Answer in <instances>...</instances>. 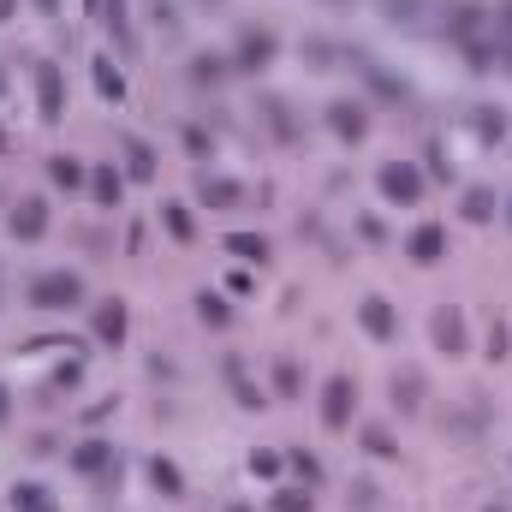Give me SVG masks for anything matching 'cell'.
Returning a JSON list of instances; mask_svg holds the SVG:
<instances>
[{
	"mask_svg": "<svg viewBox=\"0 0 512 512\" xmlns=\"http://www.w3.org/2000/svg\"><path fill=\"white\" fill-rule=\"evenodd\" d=\"M84 304H90V280L78 268H36L24 280V310H36V316H72Z\"/></svg>",
	"mask_w": 512,
	"mask_h": 512,
	"instance_id": "obj_1",
	"label": "cell"
},
{
	"mask_svg": "<svg viewBox=\"0 0 512 512\" xmlns=\"http://www.w3.org/2000/svg\"><path fill=\"white\" fill-rule=\"evenodd\" d=\"M340 66H346V72H358V84L370 90V102H387V108H411V102H417L411 78H405V72H393L382 54H370V48H358V42H340Z\"/></svg>",
	"mask_w": 512,
	"mask_h": 512,
	"instance_id": "obj_2",
	"label": "cell"
},
{
	"mask_svg": "<svg viewBox=\"0 0 512 512\" xmlns=\"http://www.w3.org/2000/svg\"><path fill=\"white\" fill-rule=\"evenodd\" d=\"M66 465H72L84 483H96L102 495H114V489H120V471H126V459H120V447H114L108 435H90V441H78V447L66 453Z\"/></svg>",
	"mask_w": 512,
	"mask_h": 512,
	"instance_id": "obj_3",
	"label": "cell"
},
{
	"mask_svg": "<svg viewBox=\"0 0 512 512\" xmlns=\"http://www.w3.org/2000/svg\"><path fill=\"white\" fill-rule=\"evenodd\" d=\"M429 18H435L429 30H435L441 42H453V48H471V42L489 36V6H483V0H441Z\"/></svg>",
	"mask_w": 512,
	"mask_h": 512,
	"instance_id": "obj_4",
	"label": "cell"
},
{
	"mask_svg": "<svg viewBox=\"0 0 512 512\" xmlns=\"http://www.w3.org/2000/svg\"><path fill=\"white\" fill-rule=\"evenodd\" d=\"M227 60H233V78H262V72L280 60V30H268V24H239Z\"/></svg>",
	"mask_w": 512,
	"mask_h": 512,
	"instance_id": "obj_5",
	"label": "cell"
},
{
	"mask_svg": "<svg viewBox=\"0 0 512 512\" xmlns=\"http://www.w3.org/2000/svg\"><path fill=\"white\" fill-rule=\"evenodd\" d=\"M376 197H382L387 209H417V203L429 197V179H423V167H417V161L393 155V161L376 167Z\"/></svg>",
	"mask_w": 512,
	"mask_h": 512,
	"instance_id": "obj_6",
	"label": "cell"
},
{
	"mask_svg": "<svg viewBox=\"0 0 512 512\" xmlns=\"http://www.w3.org/2000/svg\"><path fill=\"white\" fill-rule=\"evenodd\" d=\"M316 417H322V429H328V435H346V429H352V417H358V376L334 370L328 382L316 387Z\"/></svg>",
	"mask_w": 512,
	"mask_h": 512,
	"instance_id": "obj_7",
	"label": "cell"
},
{
	"mask_svg": "<svg viewBox=\"0 0 512 512\" xmlns=\"http://www.w3.org/2000/svg\"><path fill=\"white\" fill-rule=\"evenodd\" d=\"M251 203V185L233 179V173H215V167H197V209L209 215H239Z\"/></svg>",
	"mask_w": 512,
	"mask_h": 512,
	"instance_id": "obj_8",
	"label": "cell"
},
{
	"mask_svg": "<svg viewBox=\"0 0 512 512\" xmlns=\"http://www.w3.org/2000/svg\"><path fill=\"white\" fill-rule=\"evenodd\" d=\"M30 90H36V120L60 126L66 120V66L60 60H36L30 66Z\"/></svg>",
	"mask_w": 512,
	"mask_h": 512,
	"instance_id": "obj_9",
	"label": "cell"
},
{
	"mask_svg": "<svg viewBox=\"0 0 512 512\" xmlns=\"http://www.w3.org/2000/svg\"><path fill=\"white\" fill-rule=\"evenodd\" d=\"M322 126H328V137H340L346 149H358L376 120H370V102H364V96H334V102L322 108Z\"/></svg>",
	"mask_w": 512,
	"mask_h": 512,
	"instance_id": "obj_10",
	"label": "cell"
},
{
	"mask_svg": "<svg viewBox=\"0 0 512 512\" xmlns=\"http://www.w3.org/2000/svg\"><path fill=\"white\" fill-rule=\"evenodd\" d=\"M429 340H435V352H441L447 364H453V358H471V322H465V310H459V304H435Z\"/></svg>",
	"mask_w": 512,
	"mask_h": 512,
	"instance_id": "obj_11",
	"label": "cell"
},
{
	"mask_svg": "<svg viewBox=\"0 0 512 512\" xmlns=\"http://www.w3.org/2000/svg\"><path fill=\"white\" fill-rule=\"evenodd\" d=\"M256 126L268 131V137H274L280 149L304 143V120H298V108H292L286 96H274V90H268V96H256Z\"/></svg>",
	"mask_w": 512,
	"mask_h": 512,
	"instance_id": "obj_12",
	"label": "cell"
},
{
	"mask_svg": "<svg viewBox=\"0 0 512 512\" xmlns=\"http://www.w3.org/2000/svg\"><path fill=\"white\" fill-rule=\"evenodd\" d=\"M126 334H131V304L126 298H96L90 304V340L108 346V352H120Z\"/></svg>",
	"mask_w": 512,
	"mask_h": 512,
	"instance_id": "obj_13",
	"label": "cell"
},
{
	"mask_svg": "<svg viewBox=\"0 0 512 512\" xmlns=\"http://www.w3.org/2000/svg\"><path fill=\"white\" fill-rule=\"evenodd\" d=\"M48 227H54V209H48V197H18L12 203V215H6V233L18 239V245H42L48 239Z\"/></svg>",
	"mask_w": 512,
	"mask_h": 512,
	"instance_id": "obj_14",
	"label": "cell"
},
{
	"mask_svg": "<svg viewBox=\"0 0 512 512\" xmlns=\"http://www.w3.org/2000/svg\"><path fill=\"white\" fill-rule=\"evenodd\" d=\"M358 328H364L376 346H393V340H399V304H393L387 292H364V298H358Z\"/></svg>",
	"mask_w": 512,
	"mask_h": 512,
	"instance_id": "obj_15",
	"label": "cell"
},
{
	"mask_svg": "<svg viewBox=\"0 0 512 512\" xmlns=\"http://www.w3.org/2000/svg\"><path fill=\"white\" fill-rule=\"evenodd\" d=\"M96 24L108 30V42H114L120 66H131V60L143 54V42H137V24H131V0H102V18H96Z\"/></svg>",
	"mask_w": 512,
	"mask_h": 512,
	"instance_id": "obj_16",
	"label": "cell"
},
{
	"mask_svg": "<svg viewBox=\"0 0 512 512\" xmlns=\"http://www.w3.org/2000/svg\"><path fill=\"white\" fill-rule=\"evenodd\" d=\"M120 173H126L131 185H155V173H161V149H155L149 137H137V131H120Z\"/></svg>",
	"mask_w": 512,
	"mask_h": 512,
	"instance_id": "obj_17",
	"label": "cell"
},
{
	"mask_svg": "<svg viewBox=\"0 0 512 512\" xmlns=\"http://www.w3.org/2000/svg\"><path fill=\"white\" fill-rule=\"evenodd\" d=\"M405 262H411V268L447 262V227H441V221H417V227L405 233Z\"/></svg>",
	"mask_w": 512,
	"mask_h": 512,
	"instance_id": "obj_18",
	"label": "cell"
},
{
	"mask_svg": "<svg viewBox=\"0 0 512 512\" xmlns=\"http://www.w3.org/2000/svg\"><path fill=\"white\" fill-rule=\"evenodd\" d=\"M387 399H393V411H399V417H417V411H423V399H429V376H423L417 364H399V370L387 376Z\"/></svg>",
	"mask_w": 512,
	"mask_h": 512,
	"instance_id": "obj_19",
	"label": "cell"
},
{
	"mask_svg": "<svg viewBox=\"0 0 512 512\" xmlns=\"http://www.w3.org/2000/svg\"><path fill=\"white\" fill-rule=\"evenodd\" d=\"M221 382H227V393H233V405H239V411H262V405H268V393L256 387L251 364H245L239 352H227V358H221Z\"/></svg>",
	"mask_w": 512,
	"mask_h": 512,
	"instance_id": "obj_20",
	"label": "cell"
},
{
	"mask_svg": "<svg viewBox=\"0 0 512 512\" xmlns=\"http://www.w3.org/2000/svg\"><path fill=\"white\" fill-rule=\"evenodd\" d=\"M185 84H191V90H227V84H233V60L215 54V48H197V54L185 60Z\"/></svg>",
	"mask_w": 512,
	"mask_h": 512,
	"instance_id": "obj_21",
	"label": "cell"
},
{
	"mask_svg": "<svg viewBox=\"0 0 512 512\" xmlns=\"http://www.w3.org/2000/svg\"><path fill=\"white\" fill-rule=\"evenodd\" d=\"M126 173H120V161H90V185H84V191H90V203H96V209H108V215H114V209H120V203H126Z\"/></svg>",
	"mask_w": 512,
	"mask_h": 512,
	"instance_id": "obj_22",
	"label": "cell"
},
{
	"mask_svg": "<svg viewBox=\"0 0 512 512\" xmlns=\"http://www.w3.org/2000/svg\"><path fill=\"white\" fill-rule=\"evenodd\" d=\"M376 12H382L387 30H399V36H429V0H376Z\"/></svg>",
	"mask_w": 512,
	"mask_h": 512,
	"instance_id": "obj_23",
	"label": "cell"
},
{
	"mask_svg": "<svg viewBox=\"0 0 512 512\" xmlns=\"http://www.w3.org/2000/svg\"><path fill=\"white\" fill-rule=\"evenodd\" d=\"M84 376H90V364H84V352H66V358H60V364L48 370V382H42V393H36V399H42V405H54L60 393L72 399V393L84 387Z\"/></svg>",
	"mask_w": 512,
	"mask_h": 512,
	"instance_id": "obj_24",
	"label": "cell"
},
{
	"mask_svg": "<svg viewBox=\"0 0 512 512\" xmlns=\"http://www.w3.org/2000/svg\"><path fill=\"white\" fill-rule=\"evenodd\" d=\"M90 84H96V96H102L108 108H126V66L114 60V48L90 60Z\"/></svg>",
	"mask_w": 512,
	"mask_h": 512,
	"instance_id": "obj_25",
	"label": "cell"
},
{
	"mask_svg": "<svg viewBox=\"0 0 512 512\" xmlns=\"http://www.w3.org/2000/svg\"><path fill=\"white\" fill-rule=\"evenodd\" d=\"M465 126H471V137L483 143V149H495V143H507V108H495V102H477V108H465Z\"/></svg>",
	"mask_w": 512,
	"mask_h": 512,
	"instance_id": "obj_26",
	"label": "cell"
},
{
	"mask_svg": "<svg viewBox=\"0 0 512 512\" xmlns=\"http://www.w3.org/2000/svg\"><path fill=\"white\" fill-rule=\"evenodd\" d=\"M495 215H501L495 185H465V191H459V221H465V227H495Z\"/></svg>",
	"mask_w": 512,
	"mask_h": 512,
	"instance_id": "obj_27",
	"label": "cell"
},
{
	"mask_svg": "<svg viewBox=\"0 0 512 512\" xmlns=\"http://www.w3.org/2000/svg\"><path fill=\"white\" fill-rule=\"evenodd\" d=\"M143 477H149V489H155L161 501H185V471H179L167 453H149V459H143Z\"/></svg>",
	"mask_w": 512,
	"mask_h": 512,
	"instance_id": "obj_28",
	"label": "cell"
},
{
	"mask_svg": "<svg viewBox=\"0 0 512 512\" xmlns=\"http://www.w3.org/2000/svg\"><path fill=\"white\" fill-rule=\"evenodd\" d=\"M268 393H274V399H286V405H298V399H304V364H298L292 352H280V358L268 364Z\"/></svg>",
	"mask_w": 512,
	"mask_h": 512,
	"instance_id": "obj_29",
	"label": "cell"
},
{
	"mask_svg": "<svg viewBox=\"0 0 512 512\" xmlns=\"http://www.w3.org/2000/svg\"><path fill=\"white\" fill-rule=\"evenodd\" d=\"M221 251L239 256L245 268H262V262H274V239L268 233H221Z\"/></svg>",
	"mask_w": 512,
	"mask_h": 512,
	"instance_id": "obj_30",
	"label": "cell"
},
{
	"mask_svg": "<svg viewBox=\"0 0 512 512\" xmlns=\"http://www.w3.org/2000/svg\"><path fill=\"white\" fill-rule=\"evenodd\" d=\"M48 185H54V191H66V197H72V191H84V185H90V161H78V155H66V149H60V155H48Z\"/></svg>",
	"mask_w": 512,
	"mask_h": 512,
	"instance_id": "obj_31",
	"label": "cell"
},
{
	"mask_svg": "<svg viewBox=\"0 0 512 512\" xmlns=\"http://www.w3.org/2000/svg\"><path fill=\"white\" fill-rule=\"evenodd\" d=\"M191 310H197V322H203L209 334H227V328H233V304H227V292H215V286H203V292L191 298Z\"/></svg>",
	"mask_w": 512,
	"mask_h": 512,
	"instance_id": "obj_32",
	"label": "cell"
},
{
	"mask_svg": "<svg viewBox=\"0 0 512 512\" xmlns=\"http://www.w3.org/2000/svg\"><path fill=\"white\" fill-rule=\"evenodd\" d=\"M286 453V471H292V483H304L310 495H322V483H328V465L310 453V447H280Z\"/></svg>",
	"mask_w": 512,
	"mask_h": 512,
	"instance_id": "obj_33",
	"label": "cell"
},
{
	"mask_svg": "<svg viewBox=\"0 0 512 512\" xmlns=\"http://www.w3.org/2000/svg\"><path fill=\"white\" fill-rule=\"evenodd\" d=\"M161 233H167L173 245H197V215H191V203L167 197V203H161Z\"/></svg>",
	"mask_w": 512,
	"mask_h": 512,
	"instance_id": "obj_34",
	"label": "cell"
},
{
	"mask_svg": "<svg viewBox=\"0 0 512 512\" xmlns=\"http://www.w3.org/2000/svg\"><path fill=\"white\" fill-rule=\"evenodd\" d=\"M6 512H60V501H54V489H48V483L24 477V483H12V501H6Z\"/></svg>",
	"mask_w": 512,
	"mask_h": 512,
	"instance_id": "obj_35",
	"label": "cell"
},
{
	"mask_svg": "<svg viewBox=\"0 0 512 512\" xmlns=\"http://www.w3.org/2000/svg\"><path fill=\"white\" fill-rule=\"evenodd\" d=\"M298 60H304V72H340V42L334 36H304Z\"/></svg>",
	"mask_w": 512,
	"mask_h": 512,
	"instance_id": "obj_36",
	"label": "cell"
},
{
	"mask_svg": "<svg viewBox=\"0 0 512 512\" xmlns=\"http://www.w3.org/2000/svg\"><path fill=\"white\" fill-rule=\"evenodd\" d=\"M417 167H423V179H429V185H453V179H459V167H453V155H447V143H441V137H429V149H423V161H417Z\"/></svg>",
	"mask_w": 512,
	"mask_h": 512,
	"instance_id": "obj_37",
	"label": "cell"
},
{
	"mask_svg": "<svg viewBox=\"0 0 512 512\" xmlns=\"http://www.w3.org/2000/svg\"><path fill=\"white\" fill-rule=\"evenodd\" d=\"M358 447H364L370 459H382V465L399 459V435H393L387 423H364V429H358Z\"/></svg>",
	"mask_w": 512,
	"mask_h": 512,
	"instance_id": "obj_38",
	"label": "cell"
},
{
	"mask_svg": "<svg viewBox=\"0 0 512 512\" xmlns=\"http://www.w3.org/2000/svg\"><path fill=\"white\" fill-rule=\"evenodd\" d=\"M268 512H316V495L304 483H274L268 489Z\"/></svg>",
	"mask_w": 512,
	"mask_h": 512,
	"instance_id": "obj_39",
	"label": "cell"
},
{
	"mask_svg": "<svg viewBox=\"0 0 512 512\" xmlns=\"http://www.w3.org/2000/svg\"><path fill=\"white\" fill-rule=\"evenodd\" d=\"M245 471H251V477H262V483H280V471H286V453H280V447H251Z\"/></svg>",
	"mask_w": 512,
	"mask_h": 512,
	"instance_id": "obj_40",
	"label": "cell"
},
{
	"mask_svg": "<svg viewBox=\"0 0 512 512\" xmlns=\"http://www.w3.org/2000/svg\"><path fill=\"white\" fill-rule=\"evenodd\" d=\"M483 358H489V364H507V358H512V328L501 322V316H495V322H489V334H483Z\"/></svg>",
	"mask_w": 512,
	"mask_h": 512,
	"instance_id": "obj_41",
	"label": "cell"
},
{
	"mask_svg": "<svg viewBox=\"0 0 512 512\" xmlns=\"http://www.w3.org/2000/svg\"><path fill=\"white\" fill-rule=\"evenodd\" d=\"M179 137H185V155H191V161H209V155H215V131H209V126H197V120H191Z\"/></svg>",
	"mask_w": 512,
	"mask_h": 512,
	"instance_id": "obj_42",
	"label": "cell"
},
{
	"mask_svg": "<svg viewBox=\"0 0 512 512\" xmlns=\"http://www.w3.org/2000/svg\"><path fill=\"white\" fill-rule=\"evenodd\" d=\"M149 18H155V30H161V36H179V30H185L179 0H149Z\"/></svg>",
	"mask_w": 512,
	"mask_h": 512,
	"instance_id": "obj_43",
	"label": "cell"
},
{
	"mask_svg": "<svg viewBox=\"0 0 512 512\" xmlns=\"http://www.w3.org/2000/svg\"><path fill=\"white\" fill-rule=\"evenodd\" d=\"M352 233H358L364 245H387V221H382V215H370V209H358V215H352Z\"/></svg>",
	"mask_w": 512,
	"mask_h": 512,
	"instance_id": "obj_44",
	"label": "cell"
},
{
	"mask_svg": "<svg viewBox=\"0 0 512 512\" xmlns=\"http://www.w3.org/2000/svg\"><path fill=\"white\" fill-rule=\"evenodd\" d=\"M346 501H352V507H358V512H376V507H382V489H376L370 477H358V483L346 489Z\"/></svg>",
	"mask_w": 512,
	"mask_h": 512,
	"instance_id": "obj_45",
	"label": "cell"
},
{
	"mask_svg": "<svg viewBox=\"0 0 512 512\" xmlns=\"http://www.w3.org/2000/svg\"><path fill=\"white\" fill-rule=\"evenodd\" d=\"M227 292H233V298H251V292H256V274H251V268H233V274H227Z\"/></svg>",
	"mask_w": 512,
	"mask_h": 512,
	"instance_id": "obj_46",
	"label": "cell"
},
{
	"mask_svg": "<svg viewBox=\"0 0 512 512\" xmlns=\"http://www.w3.org/2000/svg\"><path fill=\"white\" fill-rule=\"evenodd\" d=\"M30 453H36V459H54V453H60V435H48V429H42V435L30 441Z\"/></svg>",
	"mask_w": 512,
	"mask_h": 512,
	"instance_id": "obj_47",
	"label": "cell"
},
{
	"mask_svg": "<svg viewBox=\"0 0 512 512\" xmlns=\"http://www.w3.org/2000/svg\"><path fill=\"white\" fill-rule=\"evenodd\" d=\"M114 405H120V399H102V405H90V411H84V423H90V429H96V423H108V417H114Z\"/></svg>",
	"mask_w": 512,
	"mask_h": 512,
	"instance_id": "obj_48",
	"label": "cell"
},
{
	"mask_svg": "<svg viewBox=\"0 0 512 512\" xmlns=\"http://www.w3.org/2000/svg\"><path fill=\"white\" fill-rule=\"evenodd\" d=\"M12 411H18V399H12V387L0 382V429H6V423H12Z\"/></svg>",
	"mask_w": 512,
	"mask_h": 512,
	"instance_id": "obj_49",
	"label": "cell"
},
{
	"mask_svg": "<svg viewBox=\"0 0 512 512\" xmlns=\"http://www.w3.org/2000/svg\"><path fill=\"white\" fill-rule=\"evenodd\" d=\"M30 6H36L42 18H60V12H66V0H30Z\"/></svg>",
	"mask_w": 512,
	"mask_h": 512,
	"instance_id": "obj_50",
	"label": "cell"
},
{
	"mask_svg": "<svg viewBox=\"0 0 512 512\" xmlns=\"http://www.w3.org/2000/svg\"><path fill=\"white\" fill-rule=\"evenodd\" d=\"M18 18V0H0V24H12Z\"/></svg>",
	"mask_w": 512,
	"mask_h": 512,
	"instance_id": "obj_51",
	"label": "cell"
},
{
	"mask_svg": "<svg viewBox=\"0 0 512 512\" xmlns=\"http://www.w3.org/2000/svg\"><path fill=\"white\" fill-rule=\"evenodd\" d=\"M12 96V72H6V60H0V102Z\"/></svg>",
	"mask_w": 512,
	"mask_h": 512,
	"instance_id": "obj_52",
	"label": "cell"
},
{
	"mask_svg": "<svg viewBox=\"0 0 512 512\" xmlns=\"http://www.w3.org/2000/svg\"><path fill=\"white\" fill-rule=\"evenodd\" d=\"M501 221H507V227H512V191H507V197H501Z\"/></svg>",
	"mask_w": 512,
	"mask_h": 512,
	"instance_id": "obj_53",
	"label": "cell"
},
{
	"mask_svg": "<svg viewBox=\"0 0 512 512\" xmlns=\"http://www.w3.org/2000/svg\"><path fill=\"white\" fill-rule=\"evenodd\" d=\"M227 512H256L251 501H227Z\"/></svg>",
	"mask_w": 512,
	"mask_h": 512,
	"instance_id": "obj_54",
	"label": "cell"
},
{
	"mask_svg": "<svg viewBox=\"0 0 512 512\" xmlns=\"http://www.w3.org/2000/svg\"><path fill=\"white\" fill-rule=\"evenodd\" d=\"M84 12H90V18H102V0H84Z\"/></svg>",
	"mask_w": 512,
	"mask_h": 512,
	"instance_id": "obj_55",
	"label": "cell"
},
{
	"mask_svg": "<svg viewBox=\"0 0 512 512\" xmlns=\"http://www.w3.org/2000/svg\"><path fill=\"white\" fill-rule=\"evenodd\" d=\"M197 6H203V12H221V6H227V0H197Z\"/></svg>",
	"mask_w": 512,
	"mask_h": 512,
	"instance_id": "obj_56",
	"label": "cell"
},
{
	"mask_svg": "<svg viewBox=\"0 0 512 512\" xmlns=\"http://www.w3.org/2000/svg\"><path fill=\"white\" fill-rule=\"evenodd\" d=\"M483 512H512V507H495V501H489V507H483Z\"/></svg>",
	"mask_w": 512,
	"mask_h": 512,
	"instance_id": "obj_57",
	"label": "cell"
},
{
	"mask_svg": "<svg viewBox=\"0 0 512 512\" xmlns=\"http://www.w3.org/2000/svg\"><path fill=\"white\" fill-rule=\"evenodd\" d=\"M322 6H352V0H322Z\"/></svg>",
	"mask_w": 512,
	"mask_h": 512,
	"instance_id": "obj_58",
	"label": "cell"
},
{
	"mask_svg": "<svg viewBox=\"0 0 512 512\" xmlns=\"http://www.w3.org/2000/svg\"><path fill=\"white\" fill-rule=\"evenodd\" d=\"M0 155H6V131H0Z\"/></svg>",
	"mask_w": 512,
	"mask_h": 512,
	"instance_id": "obj_59",
	"label": "cell"
}]
</instances>
